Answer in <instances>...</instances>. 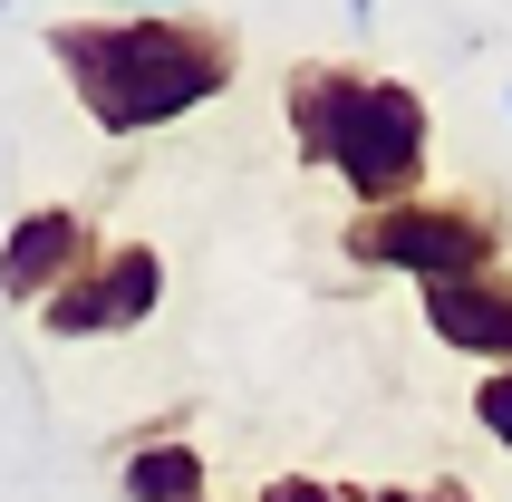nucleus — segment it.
Instances as JSON below:
<instances>
[{
	"instance_id": "f257e3e1",
	"label": "nucleus",
	"mask_w": 512,
	"mask_h": 502,
	"mask_svg": "<svg viewBox=\"0 0 512 502\" xmlns=\"http://www.w3.org/2000/svg\"><path fill=\"white\" fill-rule=\"evenodd\" d=\"M58 78L78 87L97 136H155L203 97H223L242 49L223 20H184V10H136V20H58L49 29Z\"/></svg>"
},
{
	"instance_id": "f03ea898",
	"label": "nucleus",
	"mask_w": 512,
	"mask_h": 502,
	"mask_svg": "<svg viewBox=\"0 0 512 502\" xmlns=\"http://www.w3.org/2000/svg\"><path fill=\"white\" fill-rule=\"evenodd\" d=\"M281 107H290L300 165H329L368 213L416 203L435 126H426V97L406 78H368V68H339V58H300L290 87H281Z\"/></svg>"
},
{
	"instance_id": "7ed1b4c3",
	"label": "nucleus",
	"mask_w": 512,
	"mask_h": 502,
	"mask_svg": "<svg viewBox=\"0 0 512 502\" xmlns=\"http://www.w3.org/2000/svg\"><path fill=\"white\" fill-rule=\"evenodd\" d=\"M348 261H368V271H406L416 290H445V280H484L503 261V223H493L484 203H387V213H358L348 223Z\"/></svg>"
},
{
	"instance_id": "20e7f679",
	"label": "nucleus",
	"mask_w": 512,
	"mask_h": 502,
	"mask_svg": "<svg viewBox=\"0 0 512 502\" xmlns=\"http://www.w3.org/2000/svg\"><path fill=\"white\" fill-rule=\"evenodd\" d=\"M155 300H165V251L116 242L39 309V329L49 338H116V329H136V319H155Z\"/></svg>"
},
{
	"instance_id": "39448f33",
	"label": "nucleus",
	"mask_w": 512,
	"mask_h": 502,
	"mask_svg": "<svg viewBox=\"0 0 512 502\" xmlns=\"http://www.w3.org/2000/svg\"><path fill=\"white\" fill-rule=\"evenodd\" d=\"M87 261H97V223H87L78 203H29L20 223L0 232V300L10 309H49Z\"/></svg>"
},
{
	"instance_id": "423d86ee",
	"label": "nucleus",
	"mask_w": 512,
	"mask_h": 502,
	"mask_svg": "<svg viewBox=\"0 0 512 502\" xmlns=\"http://www.w3.org/2000/svg\"><path fill=\"white\" fill-rule=\"evenodd\" d=\"M426 329L445 338L455 358L512 367V271H484V280H445V290H426Z\"/></svg>"
},
{
	"instance_id": "0eeeda50",
	"label": "nucleus",
	"mask_w": 512,
	"mask_h": 502,
	"mask_svg": "<svg viewBox=\"0 0 512 502\" xmlns=\"http://www.w3.org/2000/svg\"><path fill=\"white\" fill-rule=\"evenodd\" d=\"M116 483H126V502H203L213 493V483H203V454L184 445V435H145Z\"/></svg>"
},
{
	"instance_id": "6e6552de",
	"label": "nucleus",
	"mask_w": 512,
	"mask_h": 502,
	"mask_svg": "<svg viewBox=\"0 0 512 502\" xmlns=\"http://www.w3.org/2000/svg\"><path fill=\"white\" fill-rule=\"evenodd\" d=\"M474 425H484L493 445H503V454H512V367H493L484 387H474Z\"/></svg>"
},
{
	"instance_id": "1a4fd4ad",
	"label": "nucleus",
	"mask_w": 512,
	"mask_h": 502,
	"mask_svg": "<svg viewBox=\"0 0 512 502\" xmlns=\"http://www.w3.org/2000/svg\"><path fill=\"white\" fill-rule=\"evenodd\" d=\"M261 502H358V493H339V483H310V474H281Z\"/></svg>"
},
{
	"instance_id": "9d476101",
	"label": "nucleus",
	"mask_w": 512,
	"mask_h": 502,
	"mask_svg": "<svg viewBox=\"0 0 512 502\" xmlns=\"http://www.w3.org/2000/svg\"><path fill=\"white\" fill-rule=\"evenodd\" d=\"M416 502H474V493H464V483H435V493H416Z\"/></svg>"
}]
</instances>
